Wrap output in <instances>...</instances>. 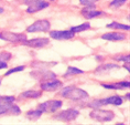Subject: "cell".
Instances as JSON below:
<instances>
[{
    "mask_svg": "<svg viewBox=\"0 0 130 125\" xmlns=\"http://www.w3.org/2000/svg\"><path fill=\"white\" fill-rule=\"evenodd\" d=\"M62 95L66 98H70V100L73 101H78V100H85V98L88 97V93L86 91L82 90V89H78L76 86H67L62 90Z\"/></svg>",
    "mask_w": 130,
    "mask_h": 125,
    "instance_id": "cell-1",
    "label": "cell"
},
{
    "mask_svg": "<svg viewBox=\"0 0 130 125\" xmlns=\"http://www.w3.org/2000/svg\"><path fill=\"white\" fill-rule=\"evenodd\" d=\"M89 116L93 118V120H95L97 122H109L111 121L113 117H115V114H113V112L111 111H107V110H99V108H97V110H94L93 112H90Z\"/></svg>",
    "mask_w": 130,
    "mask_h": 125,
    "instance_id": "cell-2",
    "label": "cell"
},
{
    "mask_svg": "<svg viewBox=\"0 0 130 125\" xmlns=\"http://www.w3.org/2000/svg\"><path fill=\"white\" fill-rule=\"evenodd\" d=\"M23 4L28 5L27 11L29 14H33L48 7V4L44 0H23Z\"/></svg>",
    "mask_w": 130,
    "mask_h": 125,
    "instance_id": "cell-3",
    "label": "cell"
},
{
    "mask_svg": "<svg viewBox=\"0 0 130 125\" xmlns=\"http://www.w3.org/2000/svg\"><path fill=\"white\" fill-rule=\"evenodd\" d=\"M78 114H79V112L75 110V108H69V110L62 111L56 116H54V118H56L58 121H63V122H72L78 116Z\"/></svg>",
    "mask_w": 130,
    "mask_h": 125,
    "instance_id": "cell-4",
    "label": "cell"
},
{
    "mask_svg": "<svg viewBox=\"0 0 130 125\" xmlns=\"http://www.w3.org/2000/svg\"><path fill=\"white\" fill-rule=\"evenodd\" d=\"M62 106V102L58 100H51L46 101L44 103H41L39 105V110L41 112H48V113H53V112L57 111L58 108Z\"/></svg>",
    "mask_w": 130,
    "mask_h": 125,
    "instance_id": "cell-5",
    "label": "cell"
},
{
    "mask_svg": "<svg viewBox=\"0 0 130 125\" xmlns=\"http://www.w3.org/2000/svg\"><path fill=\"white\" fill-rule=\"evenodd\" d=\"M50 22L47 20H39L35 21L33 24H31L30 27H28V32H45L50 30Z\"/></svg>",
    "mask_w": 130,
    "mask_h": 125,
    "instance_id": "cell-6",
    "label": "cell"
},
{
    "mask_svg": "<svg viewBox=\"0 0 130 125\" xmlns=\"http://www.w3.org/2000/svg\"><path fill=\"white\" fill-rule=\"evenodd\" d=\"M0 39L11 42H24L27 40V37L24 34H18V33L5 31V32H0Z\"/></svg>",
    "mask_w": 130,
    "mask_h": 125,
    "instance_id": "cell-7",
    "label": "cell"
},
{
    "mask_svg": "<svg viewBox=\"0 0 130 125\" xmlns=\"http://www.w3.org/2000/svg\"><path fill=\"white\" fill-rule=\"evenodd\" d=\"M62 82L56 80V78L55 79H51V80H47L43 82V83H41V89L43 91H56L58 90L60 88H62Z\"/></svg>",
    "mask_w": 130,
    "mask_h": 125,
    "instance_id": "cell-8",
    "label": "cell"
},
{
    "mask_svg": "<svg viewBox=\"0 0 130 125\" xmlns=\"http://www.w3.org/2000/svg\"><path fill=\"white\" fill-rule=\"evenodd\" d=\"M31 75L34 77L35 79H38V80H43V81H47V80H51V79L56 78V75L53 72L48 70H38V71L32 72Z\"/></svg>",
    "mask_w": 130,
    "mask_h": 125,
    "instance_id": "cell-9",
    "label": "cell"
},
{
    "mask_svg": "<svg viewBox=\"0 0 130 125\" xmlns=\"http://www.w3.org/2000/svg\"><path fill=\"white\" fill-rule=\"evenodd\" d=\"M48 42H50V40L47 38H35V39L28 40V41L25 40L23 43L31 48H43L48 44Z\"/></svg>",
    "mask_w": 130,
    "mask_h": 125,
    "instance_id": "cell-10",
    "label": "cell"
},
{
    "mask_svg": "<svg viewBox=\"0 0 130 125\" xmlns=\"http://www.w3.org/2000/svg\"><path fill=\"white\" fill-rule=\"evenodd\" d=\"M75 33L72 30L69 31H51L50 32V37L56 40H67V39H72Z\"/></svg>",
    "mask_w": 130,
    "mask_h": 125,
    "instance_id": "cell-11",
    "label": "cell"
},
{
    "mask_svg": "<svg viewBox=\"0 0 130 125\" xmlns=\"http://www.w3.org/2000/svg\"><path fill=\"white\" fill-rule=\"evenodd\" d=\"M82 15L86 19H93L102 15V11L96 10V8L94 6H86V8H84L82 10Z\"/></svg>",
    "mask_w": 130,
    "mask_h": 125,
    "instance_id": "cell-12",
    "label": "cell"
},
{
    "mask_svg": "<svg viewBox=\"0 0 130 125\" xmlns=\"http://www.w3.org/2000/svg\"><path fill=\"white\" fill-rule=\"evenodd\" d=\"M104 40H109V41H121L126 39V34L119 33V32H110V33H105L102 35Z\"/></svg>",
    "mask_w": 130,
    "mask_h": 125,
    "instance_id": "cell-13",
    "label": "cell"
},
{
    "mask_svg": "<svg viewBox=\"0 0 130 125\" xmlns=\"http://www.w3.org/2000/svg\"><path fill=\"white\" fill-rule=\"evenodd\" d=\"M103 86L106 89H111V90H122V89L129 88V82H119L117 84H103Z\"/></svg>",
    "mask_w": 130,
    "mask_h": 125,
    "instance_id": "cell-14",
    "label": "cell"
},
{
    "mask_svg": "<svg viewBox=\"0 0 130 125\" xmlns=\"http://www.w3.org/2000/svg\"><path fill=\"white\" fill-rule=\"evenodd\" d=\"M102 103L104 104H113V105H121L122 104V98L120 96H110L105 100H102Z\"/></svg>",
    "mask_w": 130,
    "mask_h": 125,
    "instance_id": "cell-15",
    "label": "cell"
},
{
    "mask_svg": "<svg viewBox=\"0 0 130 125\" xmlns=\"http://www.w3.org/2000/svg\"><path fill=\"white\" fill-rule=\"evenodd\" d=\"M111 69H119V65L118 64H111V63L100 65L99 68H97L96 73H106V72H108L109 70H111Z\"/></svg>",
    "mask_w": 130,
    "mask_h": 125,
    "instance_id": "cell-16",
    "label": "cell"
},
{
    "mask_svg": "<svg viewBox=\"0 0 130 125\" xmlns=\"http://www.w3.org/2000/svg\"><path fill=\"white\" fill-rule=\"evenodd\" d=\"M56 64V62H52V63H44V62H33L32 67L38 68V70H46L47 68H51Z\"/></svg>",
    "mask_w": 130,
    "mask_h": 125,
    "instance_id": "cell-17",
    "label": "cell"
},
{
    "mask_svg": "<svg viewBox=\"0 0 130 125\" xmlns=\"http://www.w3.org/2000/svg\"><path fill=\"white\" fill-rule=\"evenodd\" d=\"M41 96V92L39 91H25L21 94V97L24 98H39Z\"/></svg>",
    "mask_w": 130,
    "mask_h": 125,
    "instance_id": "cell-18",
    "label": "cell"
},
{
    "mask_svg": "<svg viewBox=\"0 0 130 125\" xmlns=\"http://www.w3.org/2000/svg\"><path fill=\"white\" fill-rule=\"evenodd\" d=\"M41 114H42V112L38 108V110H35V111L28 112V113H27V117L29 118V120H31V121H35V120H38V118L41 117Z\"/></svg>",
    "mask_w": 130,
    "mask_h": 125,
    "instance_id": "cell-19",
    "label": "cell"
},
{
    "mask_svg": "<svg viewBox=\"0 0 130 125\" xmlns=\"http://www.w3.org/2000/svg\"><path fill=\"white\" fill-rule=\"evenodd\" d=\"M89 28H90V24L89 23H83V24L76 26V27H72V28H71V30H72L74 33H76V32H82V31L88 30Z\"/></svg>",
    "mask_w": 130,
    "mask_h": 125,
    "instance_id": "cell-20",
    "label": "cell"
},
{
    "mask_svg": "<svg viewBox=\"0 0 130 125\" xmlns=\"http://www.w3.org/2000/svg\"><path fill=\"white\" fill-rule=\"evenodd\" d=\"M107 28H110V29H121V30H129V26H126V24H121V23H118V22H111L110 24H107Z\"/></svg>",
    "mask_w": 130,
    "mask_h": 125,
    "instance_id": "cell-21",
    "label": "cell"
},
{
    "mask_svg": "<svg viewBox=\"0 0 130 125\" xmlns=\"http://www.w3.org/2000/svg\"><path fill=\"white\" fill-rule=\"evenodd\" d=\"M13 96H0V105H9L14 102Z\"/></svg>",
    "mask_w": 130,
    "mask_h": 125,
    "instance_id": "cell-22",
    "label": "cell"
},
{
    "mask_svg": "<svg viewBox=\"0 0 130 125\" xmlns=\"http://www.w3.org/2000/svg\"><path fill=\"white\" fill-rule=\"evenodd\" d=\"M83 73H84V71L79 70V69L73 68V67H69L66 74H65V77H67V75H70V74H83Z\"/></svg>",
    "mask_w": 130,
    "mask_h": 125,
    "instance_id": "cell-23",
    "label": "cell"
},
{
    "mask_svg": "<svg viewBox=\"0 0 130 125\" xmlns=\"http://www.w3.org/2000/svg\"><path fill=\"white\" fill-rule=\"evenodd\" d=\"M11 106H12V104L0 105V115H1V114H6V113H11Z\"/></svg>",
    "mask_w": 130,
    "mask_h": 125,
    "instance_id": "cell-24",
    "label": "cell"
},
{
    "mask_svg": "<svg viewBox=\"0 0 130 125\" xmlns=\"http://www.w3.org/2000/svg\"><path fill=\"white\" fill-rule=\"evenodd\" d=\"M9 59H11V53H9V52H0V60L7 62Z\"/></svg>",
    "mask_w": 130,
    "mask_h": 125,
    "instance_id": "cell-25",
    "label": "cell"
},
{
    "mask_svg": "<svg viewBox=\"0 0 130 125\" xmlns=\"http://www.w3.org/2000/svg\"><path fill=\"white\" fill-rule=\"evenodd\" d=\"M127 0H112L111 4H110V7H120L123 4H126Z\"/></svg>",
    "mask_w": 130,
    "mask_h": 125,
    "instance_id": "cell-26",
    "label": "cell"
},
{
    "mask_svg": "<svg viewBox=\"0 0 130 125\" xmlns=\"http://www.w3.org/2000/svg\"><path fill=\"white\" fill-rule=\"evenodd\" d=\"M98 0H79V2L83 6H94Z\"/></svg>",
    "mask_w": 130,
    "mask_h": 125,
    "instance_id": "cell-27",
    "label": "cell"
},
{
    "mask_svg": "<svg viewBox=\"0 0 130 125\" xmlns=\"http://www.w3.org/2000/svg\"><path fill=\"white\" fill-rule=\"evenodd\" d=\"M23 70H24L23 65H21V67H17V68H14V69H11L10 71H8L7 73H6V75H10L12 73H15V72H19V71H23Z\"/></svg>",
    "mask_w": 130,
    "mask_h": 125,
    "instance_id": "cell-28",
    "label": "cell"
},
{
    "mask_svg": "<svg viewBox=\"0 0 130 125\" xmlns=\"http://www.w3.org/2000/svg\"><path fill=\"white\" fill-rule=\"evenodd\" d=\"M7 68V62L0 60V69H6Z\"/></svg>",
    "mask_w": 130,
    "mask_h": 125,
    "instance_id": "cell-29",
    "label": "cell"
},
{
    "mask_svg": "<svg viewBox=\"0 0 130 125\" xmlns=\"http://www.w3.org/2000/svg\"><path fill=\"white\" fill-rule=\"evenodd\" d=\"M2 12H4V9H2L1 7H0V14H2Z\"/></svg>",
    "mask_w": 130,
    "mask_h": 125,
    "instance_id": "cell-30",
    "label": "cell"
},
{
    "mask_svg": "<svg viewBox=\"0 0 130 125\" xmlns=\"http://www.w3.org/2000/svg\"><path fill=\"white\" fill-rule=\"evenodd\" d=\"M0 84H1V79H0Z\"/></svg>",
    "mask_w": 130,
    "mask_h": 125,
    "instance_id": "cell-31",
    "label": "cell"
},
{
    "mask_svg": "<svg viewBox=\"0 0 130 125\" xmlns=\"http://www.w3.org/2000/svg\"><path fill=\"white\" fill-rule=\"evenodd\" d=\"M51 1H54V0H51Z\"/></svg>",
    "mask_w": 130,
    "mask_h": 125,
    "instance_id": "cell-32",
    "label": "cell"
}]
</instances>
